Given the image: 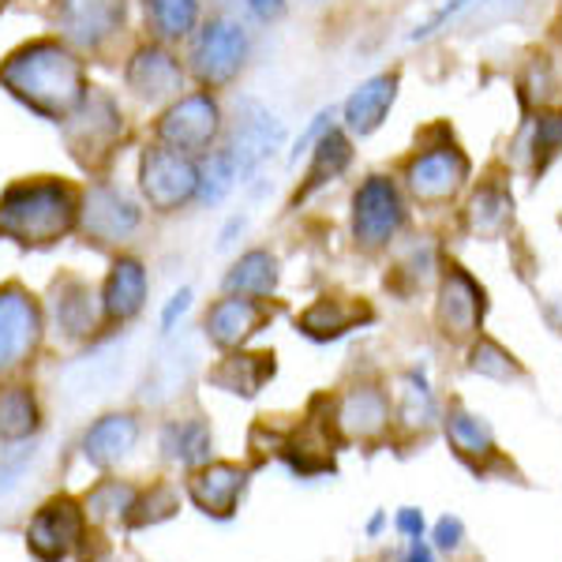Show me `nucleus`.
Returning <instances> with one entry per match:
<instances>
[{
    "label": "nucleus",
    "mask_w": 562,
    "mask_h": 562,
    "mask_svg": "<svg viewBox=\"0 0 562 562\" xmlns=\"http://www.w3.org/2000/svg\"><path fill=\"white\" fill-rule=\"evenodd\" d=\"M338 428L346 439H360L371 442L379 435H386L390 428V402L379 386H352L346 397H341L338 409Z\"/></svg>",
    "instance_id": "nucleus-19"
},
{
    "label": "nucleus",
    "mask_w": 562,
    "mask_h": 562,
    "mask_svg": "<svg viewBox=\"0 0 562 562\" xmlns=\"http://www.w3.org/2000/svg\"><path fill=\"white\" fill-rule=\"evenodd\" d=\"M447 435H450V447L458 450V458H465L469 465L480 469L487 458H495V431L484 416L454 405V409L447 413Z\"/></svg>",
    "instance_id": "nucleus-24"
},
{
    "label": "nucleus",
    "mask_w": 562,
    "mask_h": 562,
    "mask_svg": "<svg viewBox=\"0 0 562 562\" xmlns=\"http://www.w3.org/2000/svg\"><path fill=\"white\" fill-rule=\"evenodd\" d=\"M4 8H8V0H0V15H4Z\"/></svg>",
    "instance_id": "nucleus-41"
},
{
    "label": "nucleus",
    "mask_w": 562,
    "mask_h": 562,
    "mask_svg": "<svg viewBox=\"0 0 562 562\" xmlns=\"http://www.w3.org/2000/svg\"><path fill=\"white\" fill-rule=\"evenodd\" d=\"M334 121H338V105H326V109H319V113L312 116V124H307V128L296 135L293 150H289V169L301 166V158H307V154H312L315 143H319L323 135L334 128Z\"/></svg>",
    "instance_id": "nucleus-33"
},
{
    "label": "nucleus",
    "mask_w": 562,
    "mask_h": 562,
    "mask_svg": "<svg viewBox=\"0 0 562 562\" xmlns=\"http://www.w3.org/2000/svg\"><path fill=\"white\" fill-rule=\"evenodd\" d=\"M480 312H484V304H480L476 289L469 278L454 274L447 281V289H442V304H439V323H442V334L447 338H469V334L476 330L480 323Z\"/></svg>",
    "instance_id": "nucleus-23"
},
{
    "label": "nucleus",
    "mask_w": 562,
    "mask_h": 562,
    "mask_svg": "<svg viewBox=\"0 0 562 562\" xmlns=\"http://www.w3.org/2000/svg\"><path fill=\"white\" fill-rule=\"evenodd\" d=\"M267 319H274V312H270L267 301L225 293V296H217L211 307H206L203 334H206V341L217 346L222 352H237Z\"/></svg>",
    "instance_id": "nucleus-15"
},
{
    "label": "nucleus",
    "mask_w": 562,
    "mask_h": 562,
    "mask_svg": "<svg viewBox=\"0 0 562 562\" xmlns=\"http://www.w3.org/2000/svg\"><path fill=\"white\" fill-rule=\"evenodd\" d=\"M49 307H53V323L57 334L71 346L90 341V334L102 330V296L94 293L87 278L79 274H60L49 289Z\"/></svg>",
    "instance_id": "nucleus-13"
},
{
    "label": "nucleus",
    "mask_w": 562,
    "mask_h": 562,
    "mask_svg": "<svg viewBox=\"0 0 562 562\" xmlns=\"http://www.w3.org/2000/svg\"><path fill=\"white\" fill-rule=\"evenodd\" d=\"M135 439H139V424H135V416L132 413H113V416H102V420L87 431L83 447H87V458L105 469V465H113V461H121L124 454H128V450L135 447Z\"/></svg>",
    "instance_id": "nucleus-22"
},
{
    "label": "nucleus",
    "mask_w": 562,
    "mask_h": 562,
    "mask_svg": "<svg viewBox=\"0 0 562 562\" xmlns=\"http://www.w3.org/2000/svg\"><path fill=\"white\" fill-rule=\"evenodd\" d=\"M409 184H413V192L424 199L450 192V188H454V173H450L447 154H420L409 166Z\"/></svg>",
    "instance_id": "nucleus-32"
},
{
    "label": "nucleus",
    "mask_w": 562,
    "mask_h": 562,
    "mask_svg": "<svg viewBox=\"0 0 562 562\" xmlns=\"http://www.w3.org/2000/svg\"><path fill=\"white\" fill-rule=\"evenodd\" d=\"M79 510L68 503V498H57V503H49L38 518L31 521V529H26V540H31L34 555L45 559V562H60L68 559V551L79 543Z\"/></svg>",
    "instance_id": "nucleus-17"
},
{
    "label": "nucleus",
    "mask_w": 562,
    "mask_h": 562,
    "mask_svg": "<svg viewBox=\"0 0 562 562\" xmlns=\"http://www.w3.org/2000/svg\"><path fill=\"white\" fill-rule=\"evenodd\" d=\"M225 132V105L211 90H184L177 102L158 109L150 124V139L161 147L184 154V158H206Z\"/></svg>",
    "instance_id": "nucleus-7"
},
{
    "label": "nucleus",
    "mask_w": 562,
    "mask_h": 562,
    "mask_svg": "<svg viewBox=\"0 0 562 562\" xmlns=\"http://www.w3.org/2000/svg\"><path fill=\"white\" fill-rule=\"evenodd\" d=\"M473 371L492 375V379H514L518 375V364H514V357H506L498 346H492V341H480L473 349Z\"/></svg>",
    "instance_id": "nucleus-34"
},
{
    "label": "nucleus",
    "mask_w": 562,
    "mask_h": 562,
    "mask_svg": "<svg viewBox=\"0 0 562 562\" xmlns=\"http://www.w3.org/2000/svg\"><path fill=\"white\" fill-rule=\"evenodd\" d=\"M199 161L147 139L139 150V199L150 214L169 217L195 206Z\"/></svg>",
    "instance_id": "nucleus-9"
},
{
    "label": "nucleus",
    "mask_w": 562,
    "mask_h": 562,
    "mask_svg": "<svg viewBox=\"0 0 562 562\" xmlns=\"http://www.w3.org/2000/svg\"><path fill=\"white\" fill-rule=\"evenodd\" d=\"M237 184H240L237 161H233V154H229L225 143H217V147L206 154V158H199V195H195V206H217Z\"/></svg>",
    "instance_id": "nucleus-28"
},
{
    "label": "nucleus",
    "mask_w": 562,
    "mask_h": 562,
    "mask_svg": "<svg viewBox=\"0 0 562 562\" xmlns=\"http://www.w3.org/2000/svg\"><path fill=\"white\" fill-rule=\"evenodd\" d=\"M184 45L188 83L195 90H211V94H222L237 83L251 57L248 31L229 15H203V23L195 26V34Z\"/></svg>",
    "instance_id": "nucleus-6"
},
{
    "label": "nucleus",
    "mask_w": 562,
    "mask_h": 562,
    "mask_svg": "<svg viewBox=\"0 0 562 562\" xmlns=\"http://www.w3.org/2000/svg\"><path fill=\"white\" fill-rule=\"evenodd\" d=\"M192 307V289H177L173 296H169V304H166V312H161V334H173V326H177V319L180 315Z\"/></svg>",
    "instance_id": "nucleus-37"
},
{
    "label": "nucleus",
    "mask_w": 562,
    "mask_h": 562,
    "mask_svg": "<svg viewBox=\"0 0 562 562\" xmlns=\"http://www.w3.org/2000/svg\"><path fill=\"white\" fill-rule=\"evenodd\" d=\"M357 319H368L364 307L341 301V296H319L307 312L301 315V330L307 334V338L315 341H330V338H341V334H349L352 326H357Z\"/></svg>",
    "instance_id": "nucleus-25"
},
{
    "label": "nucleus",
    "mask_w": 562,
    "mask_h": 562,
    "mask_svg": "<svg viewBox=\"0 0 562 562\" xmlns=\"http://www.w3.org/2000/svg\"><path fill=\"white\" fill-rule=\"evenodd\" d=\"M274 375V357H267V352H229V357L222 360L211 379L217 386H225L229 394H256V390L267 383V379Z\"/></svg>",
    "instance_id": "nucleus-27"
},
{
    "label": "nucleus",
    "mask_w": 562,
    "mask_h": 562,
    "mask_svg": "<svg viewBox=\"0 0 562 562\" xmlns=\"http://www.w3.org/2000/svg\"><path fill=\"white\" fill-rule=\"evenodd\" d=\"M34 428H38V405H34L31 386L0 390V439H26Z\"/></svg>",
    "instance_id": "nucleus-29"
},
{
    "label": "nucleus",
    "mask_w": 562,
    "mask_h": 562,
    "mask_svg": "<svg viewBox=\"0 0 562 562\" xmlns=\"http://www.w3.org/2000/svg\"><path fill=\"white\" fill-rule=\"evenodd\" d=\"M405 225V199L390 177H368L352 195V240L360 251H383Z\"/></svg>",
    "instance_id": "nucleus-12"
},
{
    "label": "nucleus",
    "mask_w": 562,
    "mask_h": 562,
    "mask_svg": "<svg viewBox=\"0 0 562 562\" xmlns=\"http://www.w3.org/2000/svg\"><path fill=\"white\" fill-rule=\"evenodd\" d=\"M222 143L229 147L233 161H237L240 184H248V180L281 150V143H285V124H281V116L270 113L259 98L240 94V98H233L229 109H225Z\"/></svg>",
    "instance_id": "nucleus-8"
},
{
    "label": "nucleus",
    "mask_w": 562,
    "mask_h": 562,
    "mask_svg": "<svg viewBox=\"0 0 562 562\" xmlns=\"http://www.w3.org/2000/svg\"><path fill=\"white\" fill-rule=\"evenodd\" d=\"M402 562H435V555H431V548L424 543V537L420 540H413L409 543V555H405Z\"/></svg>",
    "instance_id": "nucleus-40"
},
{
    "label": "nucleus",
    "mask_w": 562,
    "mask_h": 562,
    "mask_svg": "<svg viewBox=\"0 0 562 562\" xmlns=\"http://www.w3.org/2000/svg\"><path fill=\"white\" fill-rule=\"evenodd\" d=\"M49 23L87 65H116L128 53L132 0H49Z\"/></svg>",
    "instance_id": "nucleus-4"
},
{
    "label": "nucleus",
    "mask_w": 562,
    "mask_h": 562,
    "mask_svg": "<svg viewBox=\"0 0 562 562\" xmlns=\"http://www.w3.org/2000/svg\"><path fill=\"white\" fill-rule=\"evenodd\" d=\"M278 289V256H270L267 248H251L225 270L222 293L233 296H256V301H270Z\"/></svg>",
    "instance_id": "nucleus-21"
},
{
    "label": "nucleus",
    "mask_w": 562,
    "mask_h": 562,
    "mask_svg": "<svg viewBox=\"0 0 562 562\" xmlns=\"http://www.w3.org/2000/svg\"><path fill=\"white\" fill-rule=\"evenodd\" d=\"M461 540H465V525H461V518H439V525H435V548L439 551H458Z\"/></svg>",
    "instance_id": "nucleus-36"
},
{
    "label": "nucleus",
    "mask_w": 562,
    "mask_h": 562,
    "mask_svg": "<svg viewBox=\"0 0 562 562\" xmlns=\"http://www.w3.org/2000/svg\"><path fill=\"white\" fill-rule=\"evenodd\" d=\"M307 158L312 161H307L304 184L296 188V195H293V206L304 203V199H312L323 184H330V180H338L341 173H346L349 161H352V139L346 135V128L334 124V128L315 143V150L307 154Z\"/></svg>",
    "instance_id": "nucleus-20"
},
{
    "label": "nucleus",
    "mask_w": 562,
    "mask_h": 562,
    "mask_svg": "<svg viewBox=\"0 0 562 562\" xmlns=\"http://www.w3.org/2000/svg\"><path fill=\"white\" fill-rule=\"evenodd\" d=\"M121 79L135 102L150 105V109H166L169 102H177L184 90H192L184 57H180L173 45H161L150 38L135 42L132 49L124 53Z\"/></svg>",
    "instance_id": "nucleus-10"
},
{
    "label": "nucleus",
    "mask_w": 562,
    "mask_h": 562,
    "mask_svg": "<svg viewBox=\"0 0 562 562\" xmlns=\"http://www.w3.org/2000/svg\"><path fill=\"white\" fill-rule=\"evenodd\" d=\"M45 338V312L38 296L20 281L0 285V383L34 364Z\"/></svg>",
    "instance_id": "nucleus-11"
},
{
    "label": "nucleus",
    "mask_w": 562,
    "mask_h": 562,
    "mask_svg": "<svg viewBox=\"0 0 562 562\" xmlns=\"http://www.w3.org/2000/svg\"><path fill=\"white\" fill-rule=\"evenodd\" d=\"M435 416H439L435 413V394L420 379V371H409L405 390H402V409H397V420H402V428H409V431H428L435 424Z\"/></svg>",
    "instance_id": "nucleus-31"
},
{
    "label": "nucleus",
    "mask_w": 562,
    "mask_h": 562,
    "mask_svg": "<svg viewBox=\"0 0 562 562\" xmlns=\"http://www.w3.org/2000/svg\"><path fill=\"white\" fill-rule=\"evenodd\" d=\"M473 4H476V0H442V4L431 12V20H424V23L409 34V42H428V38H435V34H439L442 26L454 23L458 15H465Z\"/></svg>",
    "instance_id": "nucleus-35"
},
{
    "label": "nucleus",
    "mask_w": 562,
    "mask_h": 562,
    "mask_svg": "<svg viewBox=\"0 0 562 562\" xmlns=\"http://www.w3.org/2000/svg\"><path fill=\"white\" fill-rule=\"evenodd\" d=\"M161 447L173 461H184V465H195L211 454V431L199 420H173L166 431H161Z\"/></svg>",
    "instance_id": "nucleus-30"
},
{
    "label": "nucleus",
    "mask_w": 562,
    "mask_h": 562,
    "mask_svg": "<svg viewBox=\"0 0 562 562\" xmlns=\"http://www.w3.org/2000/svg\"><path fill=\"white\" fill-rule=\"evenodd\" d=\"M90 87V65L57 34H38L0 60V90L57 128L83 105Z\"/></svg>",
    "instance_id": "nucleus-1"
},
{
    "label": "nucleus",
    "mask_w": 562,
    "mask_h": 562,
    "mask_svg": "<svg viewBox=\"0 0 562 562\" xmlns=\"http://www.w3.org/2000/svg\"><path fill=\"white\" fill-rule=\"evenodd\" d=\"M60 139H65V147H68V158L76 161L90 180L109 177L132 143V124H128V113H124L121 98L105 87H90L83 105L60 124Z\"/></svg>",
    "instance_id": "nucleus-3"
},
{
    "label": "nucleus",
    "mask_w": 562,
    "mask_h": 562,
    "mask_svg": "<svg viewBox=\"0 0 562 562\" xmlns=\"http://www.w3.org/2000/svg\"><path fill=\"white\" fill-rule=\"evenodd\" d=\"M83 184L68 177H20L0 192V237L23 251H49L79 225Z\"/></svg>",
    "instance_id": "nucleus-2"
},
{
    "label": "nucleus",
    "mask_w": 562,
    "mask_h": 562,
    "mask_svg": "<svg viewBox=\"0 0 562 562\" xmlns=\"http://www.w3.org/2000/svg\"><path fill=\"white\" fill-rule=\"evenodd\" d=\"M102 330H121L147 307V267L139 259L121 251L109 262L102 281Z\"/></svg>",
    "instance_id": "nucleus-14"
},
{
    "label": "nucleus",
    "mask_w": 562,
    "mask_h": 562,
    "mask_svg": "<svg viewBox=\"0 0 562 562\" xmlns=\"http://www.w3.org/2000/svg\"><path fill=\"white\" fill-rule=\"evenodd\" d=\"M397 529H402L409 540H420L424 537V514L413 510V506H405V510L397 514Z\"/></svg>",
    "instance_id": "nucleus-39"
},
{
    "label": "nucleus",
    "mask_w": 562,
    "mask_h": 562,
    "mask_svg": "<svg viewBox=\"0 0 562 562\" xmlns=\"http://www.w3.org/2000/svg\"><path fill=\"white\" fill-rule=\"evenodd\" d=\"M143 15V31L150 42L161 45H184L203 23V4L199 0H135Z\"/></svg>",
    "instance_id": "nucleus-18"
},
{
    "label": "nucleus",
    "mask_w": 562,
    "mask_h": 562,
    "mask_svg": "<svg viewBox=\"0 0 562 562\" xmlns=\"http://www.w3.org/2000/svg\"><path fill=\"white\" fill-rule=\"evenodd\" d=\"M248 473L237 465H211L192 480V495L206 514H229L237 506V495L244 492Z\"/></svg>",
    "instance_id": "nucleus-26"
},
{
    "label": "nucleus",
    "mask_w": 562,
    "mask_h": 562,
    "mask_svg": "<svg viewBox=\"0 0 562 562\" xmlns=\"http://www.w3.org/2000/svg\"><path fill=\"white\" fill-rule=\"evenodd\" d=\"M394 98H397V71H383V76L364 79V83H360L346 102L338 105L341 128L360 135V139L371 132H379V124L386 121Z\"/></svg>",
    "instance_id": "nucleus-16"
},
{
    "label": "nucleus",
    "mask_w": 562,
    "mask_h": 562,
    "mask_svg": "<svg viewBox=\"0 0 562 562\" xmlns=\"http://www.w3.org/2000/svg\"><path fill=\"white\" fill-rule=\"evenodd\" d=\"M244 8H248L259 23H278L281 15H285V0H244Z\"/></svg>",
    "instance_id": "nucleus-38"
},
{
    "label": "nucleus",
    "mask_w": 562,
    "mask_h": 562,
    "mask_svg": "<svg viewBox=\"0 0 562 562\" xmlns=\"http://www.w3.org/2000/svg\"><path fill=\"white\" fill-rule=\"evenodd\" d=\"M143 222H147L143 199L132 195L113 173L94 177L90 184H83V206H79L76 237L87 248L105 251V256H121L139 237Z\"/></svg>",
    "instance_id": "nucleus-5"
}]
</instances>
